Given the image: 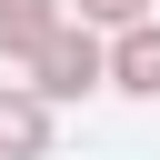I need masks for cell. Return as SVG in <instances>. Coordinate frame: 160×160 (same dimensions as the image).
<instances>
[{"label":"cell","mask_w":160,"mask_h":160,"mask_svg":"<svg viewBox=\"0 0 160 160\" xmlns=\"http://www.w3.org/2000/svg\"><path fill=\"white\" fill-rule=\"evenodd\" d=\"M50 150V100L30 80H0V160H40Z\"/></svg>","instance_id":"3"},{"label":"cell","mask_w":160,"mask_h":160,"mask_svg":"<svg viewBox=\"0 0 160 160\" xmlns=\"http://www.w3.org/2000/svg\"><path fill=\"white\" fill-rule=\"evenodd\" d=\"M80 20H100V30H120V20H150V0H80Z\"/></svg>","instance_id":"5"},{"label":"cell","mask_w":160,"mask_h":160,"mask_svg":"<svg viewBox=\"0 0 160 160\" xmlns=\"http://www.w3.org/2000/svg\"><path fill=\"white\" fill-rule=\"evenodd\" d=\"M110 90L160 100V20H120V40H110Z\"/></svg>","instance_id":"2"},{"label":"cell","mask_w":160,"mask_h":160,"mask_svg":"<svg viewBox=\"0 0 160 160\" xmlns=\"http://www.w3.org/2000/svg\"><path fill=\"white\" fill-rule=\"evenodd\" d=\"M30 70H40V80H30L40 100H80V90H100V80H110V50L90 40V20H80V30L60 20V30L30 50Z\"/></svg>","instance_id":"1"},{"label":"cell","mask_w":160,"mask_h":160,"mask_svg":"<svg viewBox=\"0 0 160 160\" xmlns=\"http://www.w3.org/2000/svg\"><path fill=\"white\" fill-rule=\"evenodd\" d=\"M60 30V0H0V60H30Z\"/></svg>","instance_id":"4"}]
</instances>
